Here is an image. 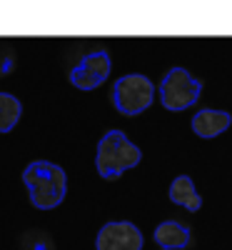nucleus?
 <instances>
[{
  "instance_id": "0eeeda50",
  "label": "nucleus",
  "mask_w": 232,
  "mask_h": 250,
  "mask_svg": "<svg viewBox=\"0 0 232 250\" xmlns=\"http://www.w3.org/2000/svg\"><path fill=\"white\" fill-rule=\"evenodd\" d=\"M230 123H232L230 113L205 108V110H200V113L193 118V130H195V135H200V138H217L220 133H225V130L230 128Z\"/></svg>"
},
{
  "instance_id": "6e6552de",
  "label": "nucleus",
  "mask_w": 232,
  "mask_h": 250,
  "mask_svg": "<svg viewBox=\"0 0 232 250\" xmlns=\"http://www.w3.org/2000/svg\"><path fill=\"white\" fill-rule=\"evenodd\" d=\"M155 243L165 250H180L190 243V230L175 220H165L155 228Z\"/></svg>"
},
{
  "instance_id": "7ed1b4c3",
  "label": "nucleus",
  "mask_w": 232,
  "mask_h": 250,
  "mask_svg": "<svg viewBox=\"0 0 232 250\" xmlns=\"http://www.w3.org/2000/svg\"><path fill=\"white\" fill-rule=\"evenodd\" d=\"M153 98H155V85L150 78H145L140 73L133 75H122L115 88H113V100H115V108L122 115H137L142 110H147L153 105Z\"/></svg>"
},
{
  "instance_id": "1a4fd4ad",
  "label": "nucleus",
  "mask_w": 232,
  "mask_h": 250,
  "mask_svg": "<svg viewBox=\"0 0 232 250\" xmlns=\"http://www.w3.org/2000/svg\"><path fill=\"white\" fill-rule=\"evenodd\" d=\"M170 200L182 205V208H187V210H193V213H197L202 208V198L197 195L195 183H193L190 175H177L173 180V185H170Z\"/></svg>"
},
{
  "instance_id": "f257e3e1",
  "label": "nucleus",
  "mask_w": 232,
  "mask_h": 250,
  "mask_svg": "<svg viewBox=\"0 0 232 250\" xmlns=\"http://www.w3.org/2000/svg\"><path fill=\"white\" fill-rule=\"evenodd\" d=\"M23 183L30 190V200L40 210H53L68 193V175L50 160H33L23 170Z\"/></svg>"
},
{
  "instance_id": "20e7f679",
  "label": "nucleus",
  "mask_w": 232,
  "mask_h": 250,
  "mask_svg": "<svg viewBox=\"0 0 232 250\" xmlns=\"http://www.w3.org/2000/svg\"><path fill=\"white\" fill-rule=\"evenodd\" d=\"M202 93V83L195 80L185 68H173L160 85V100L167 110H185L195 105Z\"/></svg>"
},
{
  "instance_id": "9d476101",
  "label": "nucleus",
  "mask_w": 232,
  "mask_h": 250,
  "mask_svg": "<svg viewBox=\"0 0 232 250\" xmlns=\"http://www.w3.org/2000/svg\"><path fill=\"white\" fill-rule=\"evenodd\" d=\"M20 115H23V105H20V100L10 93H0V133H10Z\"/></svg>"
},
{
  "instance_id": "f03ea898",
  "label": "nucleus",
  "mask_w": 232,
  "mask_h": 250,
  "mask_svg": "<svg viewBox=\"0 0 232 250\" xmlns=\"http://www.w3.org/2000/svg\"><path fill=\"white\" fill-rule=\"evenodd\" d=\"M140 160H142L140 148L133 140H128V135L122 130H108L102 135V140L97 143L95 168H97L100 178H105V180H115L125 170L135 168Z\"/></svg>"
},
{
  "instance_id": "39448f33",
  "label": "nucleus",
  "mask_w": 232,
  "mask_h": 250,
  "mask_svg": "<svg viewBox=\"0 0 232 250\" xmlns=\"http://www.w3.org/2000/svg\"><path fill=\"white\" fill-rule=\"evenodd\" d=\"M110 75V55L105 50H95L85 55L70 70V83L77 90H95Z\"/></svg>"
},
{
  "instance_id": "423d86ee",
  "label": "nucleus",
  "mask_w": 232,
  "mask_h": 250,
  "mask_svg": "<svg viewBox=\"0 0 232 250\" xmlns=\"http://www.w3.org/2000/svg\"><path fill=\"white\" fill-rule=\"evenodd\" d=\"M95 248L97 250H142V233L137 225L128 220H115L100 228Z\"/></svg>"
}]
</instances>
